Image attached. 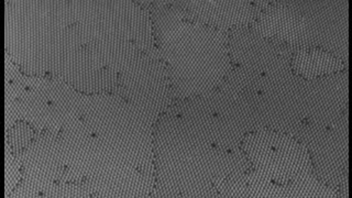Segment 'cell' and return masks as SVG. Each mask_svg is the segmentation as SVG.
Returning <instances> with one entry per match:
<instances>
[{
	"mask_svg": "<svg viewBox=\"0 0 352 198\" xmlns=\"http://www.w3.org/2000/svg\"><path fill=\"white\" fill-rule=\"evenodd\" d=\"M293 69L305 78H315L344 69V62L317 47H298L293 58Z\"/></svg>",
	"mask_w": 352,
	"mask_h": 198,
	"instance_id": "obj_1",
	"label": "cell"
}]
</instances>
